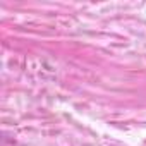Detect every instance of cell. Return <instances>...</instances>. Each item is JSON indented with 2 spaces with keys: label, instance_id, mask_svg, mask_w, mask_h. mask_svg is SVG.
Segmentation results:
<instances>
[]
</instances>
